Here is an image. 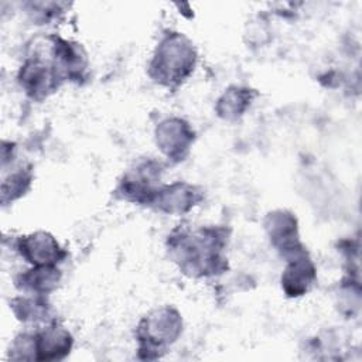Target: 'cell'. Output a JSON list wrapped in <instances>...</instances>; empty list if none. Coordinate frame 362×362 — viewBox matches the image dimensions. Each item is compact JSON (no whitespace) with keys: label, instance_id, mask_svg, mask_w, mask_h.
Returning <instances> with one entry per match:
<instances>
[{"label":"cell","instance_id":"obj_1","mask_svg":"<svg viewBox=\"0 0 362 362\" xmlns=\"http://www.w3.org/2000/svg\"><path fill=\"white\" fill-rule=\"evenodd\" d=\"M225 232L219 228H202L195 232L173 233L168 239L170 250L181 270L189 276H212L226 267L222 250Z\"/></svg>","mask_w":362,"mask_h":362},{"label":"cell","instance_id":"obj_2","mask_svg":"<svg viewBox=\"0 0 362 362\" xmlns=\"http://www.w3.org/2000/svg\"><path fill=\"white\" fill-rule=\"evenodd\" d=\"M197 52L188 38L180 33L165 35L150 62L148 74L160 85L175 88L194 71Z\"/></svg>","mask_w":362,"mask_h":362},{"label":"cell","instance_id":"obj_3","mask_svg":"<svg viewBox=\"0 0 362 362\" xmlns=\"http://www.w3.org/2000/svg\"><path fill=\"white\" fill-rule=\"evenodd\" d=\"M182 331V320L177 310L163 307L144 317L137 327L139 352H146L143 358L154 359L164 352L165 346L173 344Z\"/></svg>","mask_w":362,"mask_h":362},{"label":"cell","instance_id":"obj_4","mask_svg":"<svg viewBox=\"0 0 362 362\" xmlns=\"http://www.w3.org/2000/svg\"><path fill=\"white\" fill-rule=\"evenodd\" d=\"M64 76L52 59L44 58L41 54L28 57L18 72V82L25 93L37 100H41L55 92Z\"/></svg>","mask_w":362,"mask_h":362},{"label":"cell","instance_id":"obj_5","mask_svg":"<svg viewBox=\"0 0 362 362\" xmlns=\"http://www.w3.org/2000/svg\"><path fill=\"white\" fill-rule=\"evenodd\" d=\"M160 174L161 165L157 161H143L124 174L116 192L126 201L151 205L157 191L160 189V187H157Z\"/></svg>","mask_w":362,"mask_h":362},{"label":"cell","instance_id":"obj_6","mask_svg":"<svg viewBox=\"0 0 362 362\" xmlns=\"http://www.w3.org/2000/svg\"><path fill=\"white\" fill-rule=\"evenodd\" d=\"M156 140L160 150L168 158L181 161L188 154V150L194 141V130L185 120L171 117L157 126Z\"/></svg>","mask_w":362,"mask_h":362},{"label":"cell","instance_id":"obj_7","mask_svg":"<svg viewBox=\"0 0 362 362\" xmlns=\"http://www.w3.org/2000/svg\"><path fill=\"white\" fill-rule=\"evenodd\" d=\"M266 230L274 247H277L286 259L305 250L298 239L297 221L287 211H274L266 218Z\"/></svg>","mask_w":362,"mask_h":362},{"label":"cell","instance_id":"obj_8","mask_svg":"<svg viewBox=\"0 0 362 362\" xmlns=\"http://www.w3.org/2000/svg\"><path fill=\"white\" fill-rule=\"evenodd\" d=\"M17 247L20 255L34 266H57L65 257L59 243L47 232H35L21 238Z\"/></svg>","mask_w":362,"mask_h":362},{"label":"cell","instance_id":"obj_9","mask_svg":"<svg viewBox=\"0 0 362 362\" xmlns=\"http://www.w3.org/2000/svg\"><path fill=\"white\" fill-rule=\"evenodd\" d=\"M197 187L187 182H174L160 187L151 205L165 214H184L201 201Z\"/></svg>","mask_w":362,"mask_h":362},{"label":"cell","instance_id":"obj_10","mask_svg":"<svg viewBox=\"0 0 362 362\" xmlns=\"http://www.w3.org/2000/svg\"><path fill=\"white\" fill-rule=\"evenodd\" d=\"M35 361L64 359L72 348L71 334L57 324H51L42 331L33 334Z\"/></svg>","mask_w":362,"mask_h":362},{"label":"cell","instance_id":"obj_11","mask_svg":"<svg viewBox=\"0 0 362 362\" xmlns=\"http://www.w3.org/2000/svg\"><path fill=\"white\" fill-rule=\"evenodd\" d=\"M287 260L288 264L281 276V287L288 297L303 296L317 279L315 267L307 250H303Z\"/></svg>","mask_w":362,"mask_h":362},{"label":"cell","instance_id":"obj_12","mask_svg":"<svg viewBox=\"0 0 362 362\" xmlns=\"http://www.w3.org/2000/svg\"><path fill=\"white\" fill-rule=\"evenodd\" d=\"M61 280V270L57 266H34L16 279V286L27 293L47 294L57 287Z\"/></svg>","mask_w":362,"mask_h":362},{"label":"cell","instance_id":"obj_13","mask_svg":"<svg viewBox=\"0 0 362 362\" xmlns=\"http://www.w3.org/2000/svg\"><path fill=\"white\" fill-rule=\"evenodd\" d=\"M253 99L252 89L232 86L218 100L216 110L223 119H236L247 109Z\"/></svg>","mask_w":362,"mask_h":362},{"label":"cell","instance_id":"obj_14","mask_svg":"<svg viewBox=\"0 0 362 362\" xmlns=\"http://www.w3.org/2000/svg\"><path fill=\"white\" fill-rule=\"evenodd\" d=\"M11 308L23 322L47 321L49 315L48 304L42 297H18L11 301Z\"/></svg>","mask_w":362,"mask_h":362},{"label":"cell","instance_id":"obj_15","mask_svg":"<svg viewBox=\"0 0 362 362\" xmlns=\"http://www.w3.org/2000/svg\"><path fill=\"white\" fill-rule=\"evenodd\" d=\"M31 180V165L18 167L17 171L11 173L8 177H4L1 182V202L7 204L8 201L20 198L28 189Z\"/></svg>","mask_w":362,"mask_h":362}]
</instances>
